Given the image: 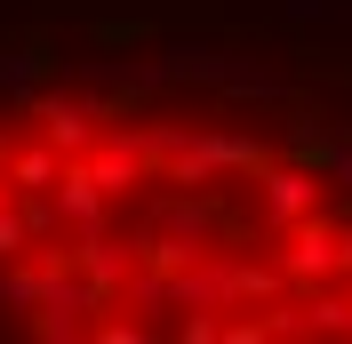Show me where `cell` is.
<instances>
[{
  "label": "cell",
  "mask_w": 352,
  "mask_h": 344,
  "mask_svg": "<svg viewBox=\"0 0 352 344\" xmlns=\"http://www.w3.org/2000/svg\"><path fill=\"white\" fill-rule=\"evenodd\" d=\"M329 184L352 193V129H336V144H329Z\"/></svg>",
  "instance_id": "cell-1"
}]
</instances>
